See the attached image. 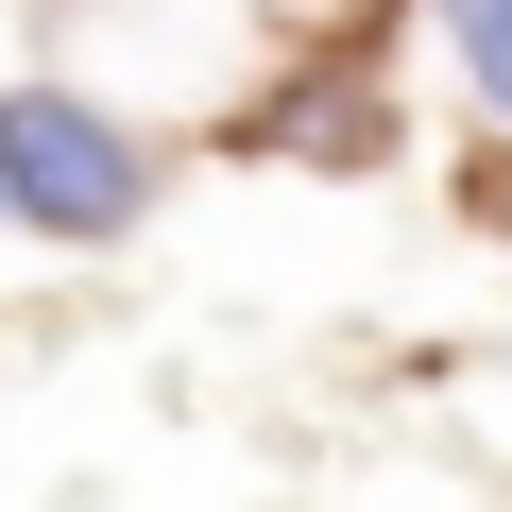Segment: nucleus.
Returning a JSON list of instances; mask_svg holds the SVG:
<instances>
[{
	"instance_id": "f257e3e1",
	"label": "nucleus",
	"mask_w": 512,
	"mask_h": 512,
	"mask_svg": "<svg viewBox=\"0 0 512 512\" xmlns=\"http://www.w3.org/2000/svg\"><path fill=\"white\" fill-rule=\"evenodd\" d=\"M0 188H18V222H52V239H120L154 205V154L86 86H0Z\"/></svg>"
},
{
	"instance_id": "f03ea898",
	"label": "nucleus",
	"mask_w": 512,
	"mask_h": 512,
	"mask_svg": "<svg viewBox=\"0 0 512 512\" xmlns=\"http://www.w3.org/2000/svg\"><path fill=\"white\" fill-rule=\"evenodd\" d=\"M239 154H291V171H376V154H393V86H376V52H308L274 103H239Z\"/></svg>"
},
{
	"instance_id": "7ed1b4c3",
	"label": "nucleus",
	"mask_w": 512,
	"mask_h": 512,
	"mask_svg": "<svg viewBox=\"0 0 512 512\" xmlns=\"http://www.w3.org/2000/svg\"><path fill=\"white\" fill-rule=\"evenodd\" d=\"M444 52H461V86H478V120L512 137V0H444Z\"/></svg>"
}]
</instances>
